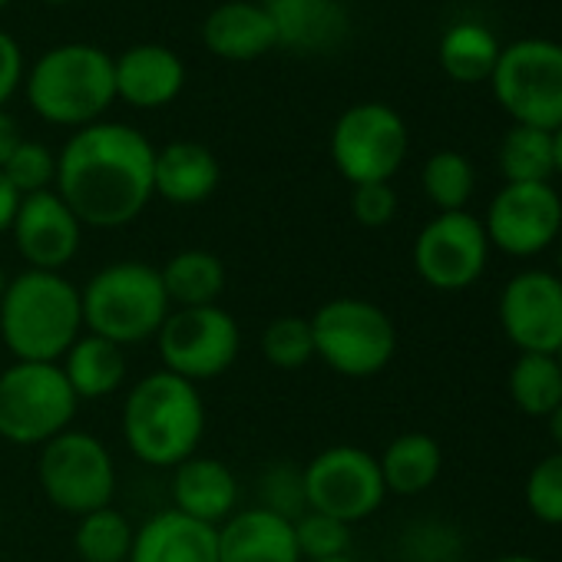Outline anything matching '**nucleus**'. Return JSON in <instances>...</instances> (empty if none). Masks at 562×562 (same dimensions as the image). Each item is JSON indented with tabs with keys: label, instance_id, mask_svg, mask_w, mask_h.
Here are the masks:
<instances>
[{
	"label": "nucleus",
	"instance_id": "1",
	"mask_svg": "<svg viewBox=\"0 0 562 562\" xmlns=\"http://www.w3.org/2000/svg\"><path fill=\"white\" fill-rule=\"evenodd\" d=\"M156 146L130 123H90L57 156V192L83 228H123L156 195Z\"/></svg>",
	"mask_w": 562,
	"mask_h": 562
},
{
	"label": "nucleus",
	"instance_id": "2",
	"mask_svg": "<svg viewBox=\"0 0 562 562\" xmlns=\"http://www.w3.org/2000/svg\"><path fill=\"white\" fill-rule=\"evenodd\" d=\"M120 430L126 450L156 470H176L199 453L205 437L202 391L169 371L143 374L120 411Z\"/></svg>",
	"mask_w": 562,
	"mask_h": 562
},
{
	"label": "nucleus",
	"instance_id": "3",
	"mask_svg": "<svg viewBox=\"0 0 562 562\" xmlns=\"http://www.w3.org/2000/svg\"><path fill=\"white\" fill-rule=\"evenodd\" d=\"M83 331L80 289L64 271L24 268L8 278L0 299V341L14 361L60 364Z\"/></svg>",
	"mask_w": 562,
	"mask_h": 562
},
{
	"label": "nucleus",
	"instance_id": "4",
	"mask_svg": "<svg viewBox=\"0 0 562 562\" xmlns=\"http://www.w3.org/2000/svg\"><path fill=\"white\" fill-rule=\"evenodd\" d=\"M80 302L83 328L120 345L123 351L156 341L172 312L159 268L139 258L103 265L80 289Z\"/></svg>",
	"mask_w": 562,
	"mask_h": 562
},
{
	"label": "nucleus",
	"instance_id": "5",
	"mask_svg": "<svg viewBox=\"0 0 562 562\" xmlns=\"http://www.w3.org/2000/svg\"><path fill=\"white\" fill-rule=\"evenodd\" d=\"M27 100L54 126L83 130L100 123L116 100L113 57L93 44H60L31 67Z\"/></svg>",
	"mask_w": 562,
	"mask_h": 562
},
{
	"label": "nucleus",
	"instance_id": "6",
	"mask_svg": "<svg viewBox=\"0 0 562 562\" xmlns=\"http://www.w3.org/2000/svg\"><path fill=\"white\" fill-rule=\"evenodd\" d=\"M308 322L315 338V358L341 378H378L397 355V328L391 315L368 299H328Z\"/></svg>",
	"mask_w": 562,
	"mask_h": 562
},
{
	"label": "nucleus",
	"instance_id": "7",
	"mask_svg": "<svg viewBox=\"0 0 562 562\" xmlns=\"http://www.w3.org/2000/svg\"><path fill=\"white\" fill-rule=\"evenodd\" d=\"M80 401L60 364L14 361L0 368V440L44 447L74 427Z\"/></svg>",
	"mask_w": 562,
	"mask_h": 562
},
{
	"label": "nucleus",
	"instance_id": "8",
	"mask_svg": "<svg viewBox=\"0 0 562 562\" xmlns=\"http://www.w3.org/2000/svg\"><path fill=\"white\" fill-rule=\"evenodd\" d=\"M496 103L513 123L536 130L562 126V44L549 37H522L499 50L490 74Z\"/></svg>",
	"mask_w": 562,
	"mask_h": 562
},
{
	"label": "nucleus",
	"instance_id": "9",
	"mask_svg": "<svg viewBox=\"0 0 562 562\" xmlns=\"http://www.w3.org/2000/svg\"><path fill=\"white\" fill-rule=\"evenodd\" d=\"M37 480L54 509L80 519L93 509L113 506L116 460L97 434L70 427L41 447Z\"/></svg>",
	"mask_w": 562,
	"mask_h": 562
},
{
	"label": "nucleus",
	"instance_id": "10",
	"mask_svg": "<svg viewBox=\"0 0 562 562\" xmlns=\"http://www.w3.org/2000/svg\"><path fill=\"white\" fill-rule=\"evenodd\" d=\"M162 371L205 384L222 378L241 355V328L235 315L222 305L205 308H172L156 335Z\"/></svg>",
	"mask_w": 562,
	"mask_h": 562
},
{
	"label": "nucleus",
	"instance_id": "11",
	"mask_svg": "<svg viewBox=\"0 0 562 562\" xmlns=\"http://www.w3.org/2000/svg\"><path fill=\"white\" fill-rule=\"evenodd\" d=\"M411 149L404 116L387 103H355L331 130V162L351 182H391Z\"/></svg>",
	"mask_w": 562,
	"mask_h": 562
},
{
	"label": "nucleus",
	"instance_id": "12",
	"mask_svg": "<svg viewBox=\"0 0 562 562\" xmlns=\"http://www.w3.org/2000/svg\"><path fill=\"white\" fill-rule=\"evenodd\" d=\"M302 476L308 509L335 516L348 526L374 516L387 499L378 457L355 443L325 447L308 460V467H302Z\"/></svg>",
	"mask_w": 562,
	"mask_h": 562
},
{
	"label": "nucleus",
	"instance_id": "13",
	"mask_svg": "<svg viewBox=\"0 0 562 562\" xmlns=\"http://www.w3.org/2000/svg\"><path fill=\"white\" fill-rule=\"evenodd\" d=\"M414 271L437 292H463L483 278L490 238L476 215L437 212L414 238Z\"/></svg>",
	"mask_w": 562,
	"mask_h": 562
},
{
	"label": "nucleus",
	"instance_id": "14",
	"mask_svg": "<svg viewBox=\"0 0 562 562\" xmlns=\"http://www.w3.org/2000/svg\"><path fill=\"white\" fill-rule=\"evenodd\" d=\"M490 248L513 258L542 255L562 232V195L552 182H503L480 218Z\"/></svg>",
	"mask_w": 562,
	"mask_h": 562
},
{
	"label": "nucleus",
	"instance_id": "15",
	"mask_svg": "<svg viewBox=\"0 0 562 562\" xmlns=\"http://www.w3.org/2000/svg\"><path fill=\"white\" fill-rule=\"evenodd\" d=\"M499 325L519 355L562 348V278L546 268L513 274L499 292Z\"/></svg>",
	"mask_w": 562,
	"mask_h": 562
},
{
	"label": "nucleus",
	"instance_id": "16",
	"mask_svg": "<svg viewBox=\"0 0 562 562\" xmlns=\"http://www.w3.org/2000/svg\"><path fill=\"white\" fill-rule=\"evenodd\" d=\"M8 235L14 238V248L27 261V268L64 271L83 245V222L74 215L57 189H47L21 199Z\"/></svg>",
	"mask_w": 562,
	"mask_h": 562
},
{
	"label": "nucleus",
	"instance_id": "17",
	"mask_svg": "<svg viewBox=\"0 0 562 562\" xmlns=\"http://www.w3.org/2000/svg\"><path fill=\"white\" fill-rule=\"evenodd\" d=\"M218 562H302L295 519L265 506H238L218 526Z\"/></svg>",
	"mask_w": 562,
	"mask_h": 562
},
{
	"label": "nucleus",
	"instance_id": "18",
	"mask_svg": "<svg viewBox=\"0 0 562 562\" xmlns=\"http://www.w3.org/2000/svg\"><path fill=\"white\" fill-rule=\"evenodd\" d=\"M116 100L136 110H159L186 87V64L162 44H136L113 60Z\"/></svg>",
	"mask_w": 562,
	"mask_h": 562
},
{
	"label": "nucleus",
	"instance_id": "19",
	"mask_svg": "<svg viewBox=\"0 0 562 562\" xmlns=\"http://www.w3.org/2000/svg\"><path fill=\"white\" fill-rule=\"evenodd\" d=\"M172 509L205 526H222L238 509V476L215 457H189L172 470Z\"/></svg>",
	"mask_w": 562,
	"mask_h": 562
},
{
	"label": "nucleus",
	"instance_id": "20",
	"mask_svg": "<svg viewBox=\"0 0 562 562\" xmlns=\"http://www.w3.org/2000/svg\"><path fill=\"white\" fill-rule=\"evenodd\" d=\"M278 47L322 54L348 37V8L341 0H265Z\"/></svg>",
	"mask_w": 562,
	"mask_h": 562
},
{
	"label": "nucleus",
	"instance_id": "21",
	"mask_svg": "<svg viewBox=\"0 0 562 562\" xmlns=\"http://www.w3.org/2000/svg\"><path fill=\"white\" fill-rule=\"evenodd\" d=\"M130 562H218V529L169 506L136 526Z\"/></svg>",
	"mask_w": 562,
	"mask_h": 562
},
{
	"label": "nucleus",
	"instance_id": "22",
	"mask_svg": "<svg viewBox=\"0 0 562 562\" xmlns=\"http://www.w3.org/2000/svg\"><path fill=\"white\" fill-rule=\"evenodd\" d=\"M222 179V166L215 153L192 139H176L156 149L153 186L156 195L169 205H202L215 195Z\"/></svg>",
	"mask_w": 562,
	"mask_h": 562
},
{
	"label": "nucleus",
	"instance_id": "23",
	"mask_svg": "<svg viewBox=\"0 0 562 562\" xmlns=\"http://www.w3.org/2000/svg\"><path fill=\"white\" fill-rule=\"evenodd\" d=\"M202 44L209 54L222 57V60H258L268 50L278 47L274 27L265 14L261 4H248V0H228V4H218L205 24H202Z\"/></svg>",
	"mask_w": 562,
	"mask_h": 562
},
{
	"label": "nucleus",
	"instance_id": "24",
	"mask_svg": "<svg viewBox=\"0 0 562 562\" xmlns=\"http://www.w3.org/2000/svg\"><path fill=\"white\" fill-rule=\"evenodd\" d=\"M60 368H64L80 404L113 397L126 384V374H130L126 351L100 335H90V331H83L74 341V348L64 355Z\"/></svg>",
	"mask_w": 562,
	"mask_h": 562
},
{
	"label": "nucleus",
	"instance_id": "25",
	"mask_svg": "<svg viewBox=\"0 0 562 562\" xmlns=\"http://www.w3.org/2000/svg\"><path fill=\"white\" fill-rule=\"evenodd\" d=\"M162 289L172 308H205L218 305L225 292V261L209 248H182L162 268Z\"/></svg>",
	"mask_w": 562,
	"mask_h": 562
},
{
	"label": "nucleus",
	"instance_id": "26",
	"mask_svg": "<svg viewBox=\"0 0 562 562\" xmlns=\"http://www.w3.org/2000/svg\"><path fill=\"white\" fill-rule=\"evenodd\" d=\"M378 463H381L387 493L420 496L437 483V476L443 470V450L430 434L411 430V434L394 437L384 447V453L378 457Z\"/></svg>",
	"mask_w": 562,
	"mask_h": 562
},
{
	"label": "nucleus",
	"instance_id": "27",
	"mask_svg": "<svg viewBox=\"0 0 562 562\" xmlns=\"http://www.w3.org/2000/svg\"><path fill=\"white\" fill-rule=\"evenodd\" d=\"M499 50H503V44L496 41V34L483 21L463 18L440 34L437 60L450 80L483 83V80H490V74L499 60Z\"/></svg>",
	"mask_w": 562,
	"mask_h": 562
},
{
	"label": "nucleus",
	"instance_id": "28",
	"mask_svg": "<svg viewBox=\"0 0 562 562\" xmlns=\"http://www.w3.org/2000/svg\"><path fill=\"white\" fill-rule=\"evenodd\" d=\"M509 401L526 417H549L562 404V368L555 355H519L509 368Z\"/></svg>",
	"mask_w": 562,
	"mask_h": 562
},
{
	"label": "nucleus",
	"instance_id": "29",
	"mask_svg": "<svg viewBox=\"0 0 562 562\" xmlns=\"http://www.w3.org/2000/svg\"><path fill=\"white\" fill-rule=\"evenodd\" d=\"M136 539V526L116 506L93 509L77 519L74 529V552L83 562H130Z\"/></svg>",
	"mask_w": 562,
	"mask_h": 562
},
{
	"label": "nucleus",
	"instance_id": "30",
	"mask_svg": "<svg viewBox=\"0 0 562 562\" xmlns=\"http://www.w3.org/2000/svg\"><path fill=\"white\" fill-rule=\"evenodd\" d=\"M499 172L506 182H549L552 169V133L513 123L499 139Z\"/></svg>",
	"mask_w": 562,
	"mask_h": 562
},
{
	"label": "nucleus",
	"instance_id": "31",
	"mask_svg": "<svg viewBox=\"0 0 562 562\" xmlns=\"http://www.w3.org/2000/svg\"><path fill=\"white\" fill-rule=\"evenodd\" d=\"M420 186L437 212H463L476 189V169L463 153L440 149L424 162Z\"/></svg>",
	"mask_w": 562,
	"mask_h": 562
},
{
	"label": "nucleus",
	"instance_id": "32",
	"mask_svg": "<svg viewBox=\"0 0 562 562\" xmlns=\"http://www.w3.org/2000/svg\"><path fill=\"white\" fill-rule=\"evenodd\" d=\"M261 358L278 371H299L315 361V338L312 322L302 315H278L261 328L258 338Z\"/></svg>",
	"mask_w": 562,
	"mask_h": 562
},
{
	"label": "nucleus",
	"instance_id": "33",
	"mask_svg": "<svg viewBox=\"0 0 562 562\" xmlns=\"http://www.w3.org/2000/svg\"><path fill=\"white\" fill-rule=\"evenodd\" d=\"M295 542H299L302 562L338 559V555H348L351 552V526L341 522V519H335V516L305 509L295 519Z\"/></svg>",
	"mask_w": 562,
	"mask_h": 562
},
{
	"label": "nucleus",
	"instance_id": "34",
	"mask_svg": "<svg viewBox=\"0 0 562 562\" xmlns=\"http://www.w3.org/2000/svg\"><path fill=\"white\" fill-rule=\"evenodd\" d=\"M0 172L8 176V182L18 189L21 199L37 195V192H47L57 186V156L50 146H44L37 139H24Z\"/></svg>",
	"mask_w": 562,
	"mask_h": 562
},
{
	"label": "nucleus",
	"instance_id": "35",
	"mask_svg": "<svg viewBox=\"0 0 562 562\" xmlns=\"http://www.w3.org/2000/svg\"><path fill=\"white\" fill-rule=\"evenodd\" d=\"M522 496L539 522L562 526V453H549L529 470Z\"/></svg>",
	"mask_w": 562,
	"mask_h": 562
},
{
	"label": "nucleus",
	"instance_id": "36",
	"mask_svg": "<svg viewBox=\"0 0 562 562\" xmlns=\"http://www.w3.org/2000/svg\"><path fill=\"white\" fill-rule=\"evenodd\" d=\"M285 519H299L308 503H305V476L292 463H271L261 480H258V503Z\"/></svg>",
	"mask_w": 562,
	"mask_h": 562
},
{
	"label": "nucleus",
	"instance_id": "37",
	"mask_svg": "<svg viewBox=\"0 0 562 562\" xmlns=\"http://www.w3.org/2000/svg\"><path fill=\"white\" fill-rule=\"evenodd\" d=\"M460 532L440 519H424L404 536V555L411 562H460Z\"/></svg>",
	"mask_w": 562,
	"mask_h": 562
},
{
	"label": "nucleus",
	"instance_id": "38",
	"mask_svg": "<svg viewBox=\"0 0 562 562\" xmlns=\"http://www.w3.org/2000/svg\"><path fill=\"white\" fill-rule=\"evenodd\" d=\"M351 212L364 228H384L397 215V192L391 182H364L351 192Z\"/></svg>",
	"mask_w": 562,
	"mask_h": 562
},
{
	"label": "nucleus",
	"instance_id": "39",
	"mask_svg": "<svg viewBox=\"0 0 562 562\" xmlns=\"http://www.w3.org/2000/svg\"><path fill=\"white\" fill-rule=\"evenodd\" d=\"M21 83H24V54H21V44L8 31H0V110H4V103L18 93Z\"/></svg>",
	"mask_w": 562,
	"mask_h": 562
},
{
	"label": "nucleus",
	"instance_id": "40",
	"mask_svg": "<svg viewBox=\"0 0 562 562\" xmlns=\"http://www.w3.org/2000/svg\"><path fill=\"white\" fill-rule=\"evenodd\" d=\"M21 143H24V133H21L18 120H14L11 113L0 110V169L8 166V159L14 156V149H18Z\"/></svg>",
	"mask_w": 562,
	"mask_h": 562
},
{
	"label": "nucleus",
	"instance_id": "41",
	"mask_svg": "<svg viewBox=\"0 0 562 562\" xmlns=\"http://www.w3.org/2000/svg\"><path fill=\"white\" fill-rule=\"evenodd\" d=\"M18 205H21L18 189L8 182V176H4V172H0V235H8V232H11L14 215H18Z\"/></svg>",
	"mask_w": 562,
	"mask_h": 562
},
{
	"label": "nucleus",
	"instance_id": "42",
	"mask_svg": "<svg viewBox=\"0 0 562 562\" xmlns=\"http://www.w3.org/2000/svg\"><path fill=\"white\" fill-rule=\"evenodd\" d=\"M546 424H549V437L555 443V453H562V404L546 417Z\"/></svg>",
	"mask_w": 562,
	"mask_h": 562
},
{
	"label": "nucleus",
	"instance_id": "43",
	"mask_svg": "<svg viewBox=\"0 0 562 562\" xmlns=\"http://www.w3.org/2000/svg\"><path fill=\"white\" fill-rule=\"evenodd\" d=\"M552 169L555 176H562V126L552 130Z\"/></svg>",
	"mask_w": 562,
	"mask_h": 562
},
{
	"label": "nucleus",
	"instance_id": "44",
	"mask_svg": "<svg viewBox=\"0 0 562 562\" xmlns=\"http://www.w3.org/2000/svg\"><path fill=\"white\" fill-rule=\"evenodd\" d=\"M493 562H546V559L529 555V552H509V555H499V559H493Z\"/></svg>",
	"mask_w": 562,
	"mask_h": 562
},
{
	"label": "nucleus",
	"instance_id": "45",
	"mask_svg": "<svg viewBox=\"0 0 562 562\" xmlns=\"http://www.w3.org/2000/svg\"><path fill=\"white\" fill-rule=\"evenodd\" d=\"M4 289H8V274H4V268H0V299H4Z\"/></svg>",
	"mask_w": 562,
	"mask_h": 562
},
{
	"label": "nucleus",
	"instance_id": "46",
	"mask_svg": "<svg viewBox=\"0 0 562 562\" xmlns=\"http://www.w3.org/2000/svg\"><path fill=\"white\" fill-rule=\"evenodd\" d=\"M315 562H355L351 555H338V559H315Z\"/></svg>",
	"mask_w": 562,
	"mask_h": 562
},
{
	"label": "nucleus",
	"instance_id": "47",
	"mask_svg": "<svg viewBox=\"0 0 562 562\" xmlns=\"http://www.w3.org/2000/svg\"><path fill=\"white\" fill-rule=\"evenodd\" d=\"M0 532H4V506H0Z\"/></svg>",
	"mask_w": 562,
	"mask_h": 562
},
{
	"label": "nucleus",
	"instance_id": "48",
	"mask_svg": "<svg viewBox=\"0 0 562 562\" xmlns=\"http://www.w3.org/2000/svg\"><path fill=\"white\" fill-rule=\"evenodd\" d=\"M47 4H70V0H47Z\"/></svg>",
	"mask_w": 562,
	"mask_h": 562
},
{
	"label": "nucleus",
	"instance_id": "49",
	"mask_svg": "<svg viewBox=\"0 0 562 562\" xmlns=\"http://www.w3.org/2000/svg\"><path fill=\"white\" fill-rule=\"evenodd\" d=\"M559 278H562V251H559V271H555Z\"/></svg>",
	"mask_w": 562,
	"mask_h": 562
},
{
	"label": "nucleus",
	"instance_id": "50",
	"mask_svg": "<svg viewBox=\"0 0 562 562\" xmlns=\"http://www.w3.org/2000/svg\"><path fill=\"white\" fill-rule=\"evenodd\" d=\"M555 361H559V368H562V348L555 351Z\"/></svg>",
	"mask_w": 562,
	"mask_h": 562
},
{
	"label": "nucleus",
	"instance_id": "51",
	"mask_svg": "<svg viewBox=\"0 0 562 562\" xmlns=\"http://www.w3.org/2000/svg\"><path fill=\"white\" fill-rule=\"evenodd\" d=\"M4 4H11V0H0V8H4Z\"/></svg>",
	"mask_w": 562,
	"mask_h": 562
}]
</instances>
